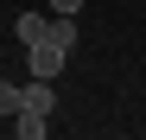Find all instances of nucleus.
Listing matches in <instances>:
<instances>
[{"mask_svg":"<svg viewBox=\"0 0 146 140\" xmlns=\"http://www.w3.org/2000/svg\"><path fill=\"white\" fill-rule=\"evenodd\" d=\"M51 13H83V0H51Z\"/></svg>","mask_w":146,"mask_h":140,"instance_id":"obj_6","label":"nucleus"},{"mask_svg":"<svg viewBox=\"0 0 146 140\" xmlns=\"http://www.w3.org/2000/svg\"><path fill=\"white\" fill-rule=\"evenodd\" d=\"M0 115H19V83L0 77Z\"/></svg>","mask_w":146,"mask_h":140,"instance_id":"obj_5","label":"nucleus"},{"mask_svg":"<svg viewBox=\"0 0 146 140\" xmlns=\"http://www.w3.org/2000/svg\"><path fill=\"white\" fill-rule=\"evenodd\" d=\"M44 127H51V115H26V108L13 115V134L19 140H44Z\"/></svg>","mask_w":146,"mask_h":140,"instance_id":"obj_4","label":"nucleus"},{"mask_svg":"<svg viewBox=\"0 0 146 140\" xmlns=\"http://www.w3.org/2000/svg\"><path fill=\"white\" fill-rule=\"evenodd\" d=\"M19 108H26V115H51V108H57V89H51V77L19 83Z\"/></svg>","mask_w":146,"mask_h":140,"instance_id":"obj_2","label":"nucleus"},{"mask_svg":"<svg viewBox=\"0 0 146 140\" xmlns=\"http://www.w3.org/2000/svg\"><path fill=\"white\" fill-rule=\"evenodd\" d=\"M26 51H32V77H57V70H64V57H70V45L38 38V45H26Z\"/></svg>","mask_w":146,"mask_h":140,"instance_id":"obj_1","label":"nucleus"},{"mask_svg":"<svg viewBox=\"0 0 146 140\" xmlns=\"http://www.w3.org/2000/svg\"><path fill=\"white\" fill-rule=\"evenodd\" d=\"M44 26H51V13H19V19H13V38H19V45H38Z\"/></svg>","mask_w":146,"mask_h":140,"instance_id":"obj_3","label":"nucleus"}]
</instances>
